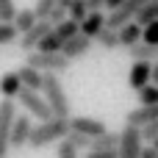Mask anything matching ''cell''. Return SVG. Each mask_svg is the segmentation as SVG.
Here are the masks:
<instances>
[{"instance_id": "1", "label": "cell", "mask_w": 158, "mask_h": 158, "mask_svg": "<svg viewBox=\"0 0 158 158\" xmlns=\"http://www.w3.org/2000/svg\"><path fill=\"white\" fill-rule=\"evenodd\" d=\"M69 131H72L69 117L39 119V122L33 125V131H31V142H28V144H31L33 150H42V147H47V144H53V142H61Z\"/></svg>"}, {"instance_id": "2", "label": "cell", "mask_w": 158, "mask_h": 158, "mask_svg": "<svg viewBox=\"0 0 158 158\" xmlns=\"http://www.w3.org/2000/svg\"><path fill=\"white\" fill-rule=\"evenodd\" d=\"M42 94L47 97L50 108L56 117H72V108H69V97L64 92V83L58 78V72H44V86H42Z\"/></svg>"}, {"instance_id": "3", "label": "cell", "mask_w": 158, "mask_h": 158, "mask_svg": "<svg viewBox=\"0 0 158 158\" xmlns=\"http://www.w3.org/2000/svg\"><path fill=\"white\" fill-rule=\"evenodd\" d=\"M25 64H31V67H36V69H42V72H67L69 64H72V58H67L61 50H56V53H47V50H28Z\"/></svg>"}, {"instance_id": "4", "label": "cell", "mask_w": 158, "mask_h": 158, "mask_svg": "<svg viewBox=\"0 0 158 158\" xmlns=\"http://www.w3.org/2000/svg\"><path fill=\"white\" fill-rule=\"evenodd\" d=\"M17 103H19L31 117H36V119H50V117H56L53 108H50V103H47V97L39 94V89H28V86H22V92L17 94Z\"/></svg>"}, {"instance_id": "5", "label": "cell", "mask_w": 158, "mask_h": 158, "mask_svg": "<svg viewBox=\"0 0 158 158\" xmlns=\"http://www.w3.org/2000/svg\"><path fill=\"white\" fill-rule=\"evenodd\" d=\"M142 150H144L142 128L125 122V128L119 131V158H142Z\"/></svg>"}, {"instance_id": "6", "label": "cell", "mask_w": 158, "mask_h": 158, "mask_svg": "<svg viewBox=\"0 0 158 158\" xmlns=\"http://www.w3.org/2000/svg\"><path fill=\"white\" fill-rule=\"evenodd\" d=\"M17 108H14V97H3L0 100V158H8L11 153V125H14Z\"/></svg>"}, {"instance_id": "7", "label": "cell", "mask_w": 158, "mask_h": 158, "mask_svg": "<svg viewBox=\"0 0 158 158\" xmlns=\"http://www.w3.org/2000/svg\"><path fill=\"white\" fill-rule=\"evenodd\" d=\"M53 19H36V25H31L25 33H19V47L22 50H36V44L53 31Z\"/></svg>"}, {"instance_id": "8", "label": "cell", "mask_w": 158, "mask_h": 158, "mask_svg": "<svg viewBox=\"0 0 158 158\" xmlns=\"http://www.w3.org/2000/svg\"><path fill=\"white\" fill-rule=\"evenodd\" d=\"M31 131H33V122H31V114L28 117H14V125H11V150H19L31 142Z\"/></svg>"}, {"instance_id": "9", "label": "cell", "mask_w": 158, "mask_h": 158, "mask_svg": "<svg viewBox=\"0 0 158 158\" xmlns=\"http://www.w3.org/2000/svg\"><path fill=\"white\" fill-rule=\"evenodd\" d=\"M92 42H94L92 36H86V33H75L72 39H67V42H64L61 53H64L67 58H72V61H75V58H81V56H86V53L92 50Z\"/></svg>"}, {"instance_id": "10", "label": "cell", "mask_w": 158, "mask_h": 158, "mask_svg": "<svg viewBox=\"0 0 158 158\" xmlns=\"http://www.w3.org/2000/svg\"><path fill=\"white\" fill-rule=\"evenodd\" d=\"M153 81V61H133V67H131V72H128V83H131V89H142V86H147Z\"/></svg>"}, {"instance_id": "11", "label": "cell", "mask_w": 158, "mask_h": 158, "mask_svg": "<svg viewBox=\"0 0 158 158\" xmlns=\"http://www.w3.org/2000/svg\"><path fill=\"white\" fill-rule=\"evenodd\" d=\"M108 25V17L103 14V8H97V11H89L86 14V19L81 22V33H86V36H92V39H97L100 36V31Z\"/></svg>"}, {"instance_id": "12", "label": "cell", "mask_w": 158, "mask_h": 158, "mask_svg": "<svg viewBox=\"0 0 158 158\" xmlns=\"http://www.w3.org/2000/svg\"><path fill=\"white\" fill-rule=\"evenodd\" d=\"M69 125H72V131H81V133H86V136H92V139L108 131V128H106L100 119H94V117H69Z\"/></svg>"}, {"instance_id": "13", "label": "cell", "mask_w": 158, "mask_h": 158, "mask_svg": "<svg viewBox=\"0 0 158 158\" xmlns=\"http://www.w3.org/2000/svg\"><path fill=\"white\" fill-rule=\"evenodd\" d=\"M158 117V103L156 106H142L139 103V108H133V111H128V117H125V122H131V125H139V128H144L150 119H156Z\"/></svg>"}, {"instance_id": "14", "label": "cell", "mask_w": 158, "mask_h": 158, "mask_svg": "<svg viewBox=\"0 0 158 158\" xmlns=\"http://www.w3.org/2000/svg\"><path fill=\"white\" fill-rule=\"evenodd\" d=\"M22 78H19V69H14V72H6L3 78H0V94L3 97H14L17 100V94L22 92Z\"/></svg>"}, {"instance_id": "15", "label": "cell", "mask_w": 158, "mask_h": 158, "mask_svg": "<svg viewBox=\"0 0 158 158\" xmlns=\"http://www.w3.org/2000/svg\"><path fill=\"white\" fill-rule=\"evenodd\" d=\"M128 53H131V58L133 61H156L158 58V44H150V42H136V44H131L128 47Z\"/></svg>"}, {"instance_id": "16", "label": "cell", "mask_w": 158, "mask_h": 158, "mask_svg": "<svg viewBox=\"0 0 158 158\" xmlns=\"http://www.w3.org/2000/svg\"><path fill=\"white\" fill-rule=\"evenodd\" d=\"M142 36H144V25H139L136 19H131V22H125V25L119 28V39H122V47H131V44L142 42Z\"/></svg>"}, {"instance_id": "17", "label": "cell", "mask_w": 158, "mask_h": 158, "mask_svg": "<svg viewBox=\"0 0 158 158\" xmlns=\"http://www.w3.org/2000/svg\"><path fill=\"white\" fill-rule=\"evenodd\" d=\"M19 78H22V83L28 89H39L42 92V86H44V72L36 69V67H31V64H22L19 67Z\"/></svg>"}, {"instance_id": "18", "label": "cell", "mask_w": 158, "mask_h": 158, "mask_svg": "<svg viewBox=\"0 0 158 158\" xmlns=\"http://www.w3.org/2000/svg\"><path fill=\"white\" fill-rule=\"evenodd\" d=\"M94 42H97L103 50H114V47H122V39H119V28H108V25H106Z\"/></svg>"}, {"instance_id": "19", "label": "cell", "mask_w": 158, "mask_h": 158, "mask_svg": "<svg viewBox=\"0 0 158 158\" xmlns=\"http://www.w3.org/2000/svg\"><path fill=\"white\" fill-rule=\"evenodd\" d=\"M111 147H119V133L106 131V133H100V136L92 139V147L89 150H111Z\"/></svg>"}, {"instance_id": "20", "label": "cell", "mask_w": 158, "mask_h": 158, "mask_svg": "<svg viewBox=\"0 0 158 158\" xmlns=\"http://www.w3.org/2000/svg\"><path fill=\"white\" fill-rule=\"evenodd\" d=\"M36 19H39V17H36V11H33V8H19V11H17V17H14V25H17V31H19V33H25L31 25H36Z\"/></svg>"}, {"instance_id": "21", "label": "cell", "mask_w": 158, "mask_h": 158, "mask_svg": "<svg viewBox=\"0 0 158 158\" xmlns=\"http://www.w3.org/2000/svg\"><path fill=\"white\" fill-rule=\"evenodd\" d=\"M56 33L67 42V39H72L75 33H81V22H78V19H72V17H67V19H61V22L56 25Z\"/></svg>"}, {"instance_id": "22", "label": "cell", "mask_w": 158, "mask_h": 158, "mask_svg": "<svg viewBox=\"0 0 158 158\" xmlns=\"http://www.w3.org/2000/svg\"><path fill=\"white\" fill-rule=\"evenodd\" d=\"M153 19H158V0H147V3L139 8L136 22H139V25H147V22H153Z\"/></svg>"}, {"instance_id": "23", "label": "cell", "mask_w": 158, "mask_h": 158, "mask_svg": "<svg viewBox=\"0 0 158 158\" xmlns=\"http://www.w3.org/2000/svg\"><path fill=\"white\" fill-rule=\"evenodd\" d=\"M61 47H64V39L56 33V28H53V31H50V33L36 44V50H47V53H56V50H61Z\"/></svg>"}, {"instance_id": "24", "label": "cell", "mask_w": 158, "mask_h": 158, "mask_svg": "<svg viewBox=\"0 0 158 158\" xmlns=\"http://www.w3.org/2000/svg\"><path fill=\"white\" fill-rule=\"evenodd\" d=\"M136 97H139V103H142V106H156V103H158V83L150 81L147 86H142V89H139V94H136Z\"/></svg>"}, {"instance_id": "25", "label": "cell", "mask_w": 158, "mask_h": 158, "mask_svg": "<svg viewBox=\"0 0 158 158\" xmlns=\"http://www.w3.org/2000/svg\"><path fill=\"white\" fill-rule=\"evenodd\" d=\"M78 153H81V150H78V147H75V144L69 142V136H64V139L58 142V150H56V158H81Z\"/></svg>"}, {"instance_id": "26", "label": "cell", "mask_w": 158, "mask_h": 158, "mask_svg": "<svg viewBox=\"0 0 158 158\" xmlns=\"http://www.w3.org/2000/svg\"><path fill=\"white\" fill-rule=\"evenodd\" d=\"M17 36H19V31H17L14 22H0V44H8V42H14Z\"/></svg>"}, {"instance_id": "27", "label": "cell", "mask_w": 158, "mask_h": 158, "mask_svg": "<svg viewBox=\"0 0 158 158\" xmlns=\"http://www.w3.org/2000/svg\"><path fill=\"white\" fill-rule=\"evenodd\" d=\"M67 136H69V142H72L78 150H89V147H92V136H86V133H81V131H69Z\"/></svg>"}, {"instance_id": "28", "label": "cell", "mask_w": 158, "mask_h": 158, "mask_svg": "<svg viewBox=\"0 0 158 158\" xmlns=\"http://www.w3.org/2000/svg\"><path fill=\"white\" fill-rule=\"evenodd\" d=\"M86 14H89V6H86V0H72V6H69V17H72V19L83 22V19H86Z\"/></svg>"}, {"instance_id": "29", "label": "cell", "mask_w": 158, "mask_h": 158, "mask_svg": "<svg viewBox=\"0 0 158 158\" xmlns=\"http://www.w3.org/2000/svg\"><path fill=\"white\" fill-rule=\"evenodd\" d=\"M56 3H58V0H36V3H33V11H36V17H39V19H47Z\"/></svg>"}, {"instance_id": "30", "label": "cell", "mask_w": 158, "mask_h": 158, "mask_svg": "<svg viewBox=\"0 0 158 158\" xmlns=\"http://www.w3.org/2000/svg\"><path fill=\"white\" fill-rule=\"evenodd\" d=\"M0 17H3L6 22H14V17H17V6H14V0H0Z\"/></svg>"}, {"instance_id": "31", "label": "cell", "mask_w": 158, "mask_h": 158, "mask_svg": "<svg viewBox=\"0 0 158 158\" xmlns=\"http://www.w3.org/2000/svg\"><path fill=\"white\" fill-rule=\"evenodd\" d=\"M142 136H144V142H150V144L158 139V117H156V119H150V122L142 128Z\"/></svg>"}, {"instance_id": "32", "label": "cell", "mask_w": 158, "mask_h": 158, "mask_svg": "<svg viewBox=\"0 0 158 158\" xmlns=\"http://www.w3.org/2000/svg\"><path fill=\"white\" fill-rule=\"evenodd\" d=\"M142 39L150 42V44H158V19H153V22L144 25V36H142Z\"/></svg>"}, {"instance_id": "33", "label": "cell", "mask_w": 158, "mask_h": 158, "mask_svg": "<svg viewBox=\"0 0 158 158\" xmlns=\"http://www.w3.org/2000/svg\"><path fill=\"white\" fill-rule=\"evenodd\" d=\"M83 158H119V147H111V150H89Z\"/></svg>"}, {"instance_id": "34", "label": "cell", "mask_w": 158, "mask_h": 158, "mask_svg": "<svg viewBox=\"0 0 158 158\" xmlns=\"http://www.w3.org/2000/svg\"><path fill=\"white\" fill-rule=\"evenodd\" d=\"M142 158H158V150H156V144H144V150H142Z\"/></svg>"}, {"instance_id": "35", "label": "cell", "mask_w": 158, "mask_h": 158, "mask_svg": "<svg viewBox=\"0 0 158 158\" xmlns=\"http://www.w3.org/2000/svg\"><path fill=\"white\" fill-rule=\"evenodd\" d=\"M89 11H97V8H106V0H86Z\"/></svg>"}, {"instance_id": "36", "label": "cell", "mask_w": 158, "mask_h": 158, "mask_svg": "<svg viewBox=\"0 0 158 158\" xmlns=\"http://www.w3.org/2000/svg\"><path fill=\"white\" fill-rule=\"evenodd\" d=\"M122 3H125V0H106V8L111 11V8H117V6H122Z\"/></svg>"}, {"instance_id": "37", "label": "cell", "mask_w": 158, "mask_h": 158, "mask_svg": "<svg viewBox=\"0 0 158 158\" xmlns=\"http://www.w3.org/2000/svg\"><path fill=\"white\" fill-rule=\"evenodd\" d=\"M153 83H158V58L153 61Z\"/></svg>"}, {"instance_id": "38", "label": "cell", "mask_w": 158, "mask_h": 158, "mask_svg": "<svg viewBox=\"0 0 158 158\" xmlns=\"http://www.w3.org/2000/svg\"><path fill=\"white\" fill-rule=\"evenodd\" d=\"M153 144H156V150H158V139H156V142H153Z\"/></svg>"}, {"instance_id": "39", "label": "cell", "mask_w": 158, "mask_h": 158, "mask_svg": "<svg viewBox=\"0 0 158 158\" xmlns=\"http://www.w3.org/2000/svg\"><path fill=\"white\" fill-rule=\"evenodd\" d=\"M0 22H6V19H3V17H0Z\"/></svg>"}]
</instances>
